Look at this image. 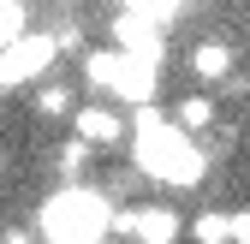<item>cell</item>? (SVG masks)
<instances>
[{
    "label": "cell",
    "instance_id": "6da1fadb",
    "mask_svg": "<svg viewBox=\"0 0 250 244\" xmlns=\"http://www.w3.org/2000/svg\"><path fill=\"white\" fill-rule=\"evenodd\" d=\"M131 137H137V167L143 179H155V185H167V191H185V185H197L203 179V149L191 131H179L167 113H155V107H137L131 119Z\"/></svg>",
    "mask_w": 250,
    "mask_h": 244
},
{
    "label": "cell",
    "instance_id": "7a4b0ae2",
    "mask_svg": "<svg viewBox=\"0 0 250 244\" xmlns=\"http://www.w3.org/2000/svg\"><path fill=\"white\" fill-rule=\"evenodd\" d=\"M107 232H113V203L102 191H89L83 179L60 185L42 203V238L48 244H102Z\"/></svg>",
    "mask_w": 250,
    "mask_h": 244
},
{
    "label": "cell",
    "instance_id": "3957f363",
    "mask_svg": "<svg viewBox=\"0 0 250 244\" xmlns=\"http://www.w3.org/2000/svg\"><path fill=\"white\" fill-rule=\"evenodd\" d=\"M60 60V36L54 30H30V36H18L12 48H0V83L6 89H36Z\"/></svg>",
    "mask_w": 250,
    "mask_h": 244
},
{
    "label": "cell",
    "instance_id": "277c9868",
    "mask_svg": "<svg viewBox=\"0 0 250 244\" xmlns=\"http://www.w3.org/2000/svg\"><path fill=\"white\" fill-rule=\"evenodd\" d=\"M113 232L119 238H137V244H173L185 232L179 208L167 203H137V208H113Z\"/></svg>",
    "mask_w": 250,
    "mask_h": 244
},
{
    "label": "cell",
    "instance_id": "5b68a950",
    "mask_svg": "<svg viewBox=\"0 0 250 244\" xmlns=\"http://www.w3.org/2000/svg\"><path fill=\"white\" fill-rule=\"evenodd\" d=\"M72 131H78V143H89V149H113V143H125L131 119L119 113V102H83V107L72 113Z\"/></svg>",
    "mask_w": 250,
    "mask_h": 244
},
{
    "label": "cell",
    "instance_id": "8992f818",
    "mask_svg": "<svg viewBox=\"0 0 250 244\" xmlns=\"http://www.w3.org/2000/svg\"><path fill=\"white\" fill-rule=\"evenodd\" d=\"M113 48L119 54H143V60H161L167 42H161V24H155V12H137V6H125L113 18Z\"/></svg>",
    "mask_w": 250,
    "mask_h": 244
},
{
    "label": "cell",
    "instance_id": "52a82bcc",
    "mask_svg": "<svg viewBox=\"0 0 250 244\" xmlns=\"http://www.w3.org/2000/svg\"><path fill=\"white\" fill-rule=\"evenodd\" d=\"M185 72H191L197 83H232L238 78V48L221 42V36H203V42H191V54H185Z\"/></svg>",
    "mask_w": 250,
    "mask_h": 244
},
{
    "label": "cell",
    "instance_id": "ba28073f",
    "mask_svg": "<svg viewBox=\"0 0 250 244\" xmlns=\"http://www.w3.org/2000/svg\"><path fill=\"white\" fill-rule=\"evenodd\" d=\"M119 48H89L83 54V83L96 89V96H113V83H119Z\"/></svg>",
    "mask_w": 250,
    "mask_h": 244
},
{
    "label": "cell",
    "instance_id": "9c48e42d",
    "mask_svg": "<svg viewBox=\"0 0 250 244\" xmlns=\"http://www.w3.org/2000/svg\"><path fill=\"white\" fill-rule=\"evenodd\" d=\"M30 102H36V113H42V119H72V113H78V102H72V83H60V78H42Z\"/></svg>",
    "mask_w": 250,
    "mask_h": 244
},
{
    "label": "cell",
    "instance_id": "30bf717a",
    "mask_svg": "<svg viewBox=\"0 0 250 244\" xmlns=\"http://www.w3.org/2000/svg\"><path fill=\"white\" fill-rule=\"evenodd\" d=\"M173 125L191 131V137H203V131L214 125V102H208V96H185V102L173 107Z\"/></svg>",
    "mask_w": 250,
    "mask_h": 244
},
{
    "label": "cell",
    "instance_id": "8fae6325",
    "mask_svg": "<svg viewBox=\"0 0 250 244\" xmlns=\"http://www.w3.org/2000/svg\"><path fill=\"white\" fill-rule=\"evenodd\" d=\"M191 238L197 244H232V215L227 208H203V215L191 221Z\"/></svg>",
    "mask_w": 250,
    "mask_h": 244
},
{
    "label": "cell",
    "instance_id": "7c38bea8",
    "mask_svg": "<svg viewBox=\"0 0 250 244\" xmlns=\"http://www.w3.org/2000/svg\"><path fill=\"white\" fill-rule=\"evenodd\" d=\"M18 36H30V6L24 0H0V48H12Z\"/></svg>",
    "mask_w": 250,
    "mask_h": 244
},
{
    "label": "cell",
    "instance_id": "4fadbf2b",
    "mask_svg": "<svg viewBox=\"0 0 250 244\" xmlns=\"http://www.w3.org/2000/svg\"><path fill=\"white\" fill-rule=\"evenodd\" d=\"M232 244H250V208H238V215H232Z\"/></svg>",
    "mask_w": 250,
    "mask_h": 244
},
{
    "label": "cell",
    "instance_id": "5bb4252c",
    "mask_svg": "<svg viewBox=\"0 0 250 244\" xmlns=\"http://www.w3.org/2000/svg\"><path fill=\"white\" fill-rule=\"evenodd\" d=\"M0 244H30V232H24V226H12V232L0 238Z\"/></svg>",
    "mask_w": 250,
    "mask_h": 244
},
{
    "label": "cell",
    "instance_id": "9a60e30c",
    "mask_svg": "<svg viewBox=\"0 0 250 244\" xmlns=\"http://www.w3.org/2000/svg\"><path fill=\"white\" fill-rule=\"evenodd\" d=\"M0 89H6V83H0Z\"/></svg>",
    "mask_w": 250,
    "mask_h": 244
}]
</instances>
